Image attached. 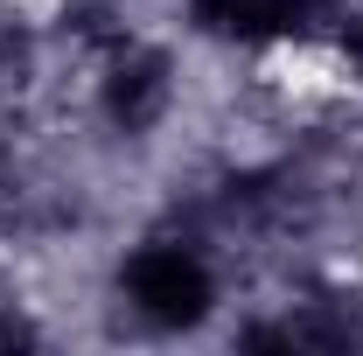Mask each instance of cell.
Masks as SVG:
<instances>
[{"label":"cell","instance_id":"obj_1","mask_svg":"<svg viewBox=\"0 0 363 356\" xmlns=\"http://www.w3.org/2000/svg\"><path fill=\"white\" fill-rule=\"evenodd\" d=\"M119 301L147 328H203L224 301V279H217V259L196 238H154V245L126 252Z\"/></svg>","mask_w":363,"mask_h":356}]
</instances>
